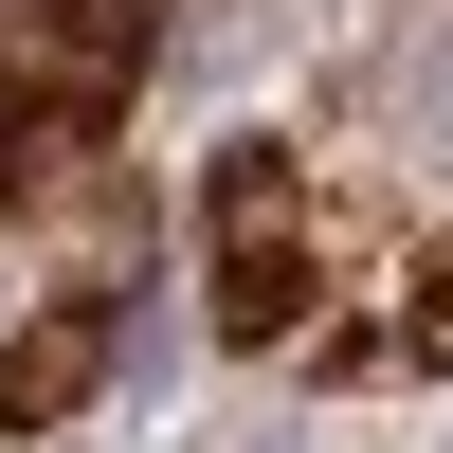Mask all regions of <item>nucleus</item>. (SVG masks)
I'll return each mask as SVG.
<instances>
[{"instance_id":"1","label":"nucleus","mask_w":453,"mask_h":453,"mask_svg":"<svg viewBox=\"0 0 453 453\" xmlns=\"http://www.w3.org/2000/svg\"><path fill=\"white\" fill-rule=\"evenodd\" d=\"M36 19H55V36H91V55H127V36L164 19V0H36Z\"/></svg>"},{"instance_id":"2","label":"nucleus","mask_w":453,"mask_h":453,"mask_svg":"<svg viewBox=\"0 0 453 453\" xmlns=\"http://www.w3.org/2000/svg\"><path fill=\"white\" fill-rule=\"evenodd\" d=\"M418 363H453V254H435V290H418Z\"/></svg>"}]
</instances>
